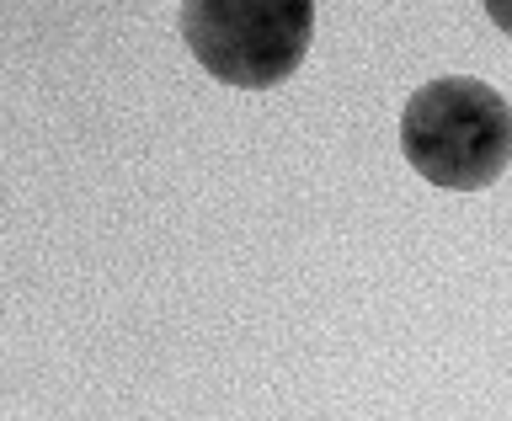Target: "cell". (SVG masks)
<instances>
[{
	"label": "cell",
	"instance_id": "1",
	"mask_svg": "<svg viewBox=\"0 0 512 421\" xmlns=\"http://www.w3.org/2000/svg\"><path fill=\"white\" fill-rule=\"evenodd\" d=\"M400 155L443 192H480L512 166V107L486 80L443 75L411 91L400 112Z\"/></svg>",
	"mask_w": 512,
	"mask_h": 421
},
{
	"label": "cell",
	"instance_id": "3",
	"mask_svg": "<svg viewBox=\"0 0 512 421\" xmlns=\"http://www.w3.org/2000/svg\"><path fill=\"white\" fill-rule=\"evenodd\" d=\"M486 16H491V22H496V27H502L507 38H512V0H491V6H486Z\"/></svg>",
	"mask_w": 512,
	"mask_h": 421
},
{
	"label": "cell",
	"instance_id": "2",
	"mask_svg": "<svg viewBox=\"0 0 512 421\" xmlns=\"http://www.w3.org/2000/svg\"><path fill=\"white\" fill-rule=\"evenodd\" d=\"M182 38L192 59L235 91H272L299 70L315 38L310 0H187Z\"/></svg>",
	"mask_w": 512,
	"mask_h": 421
}]
</instances>
